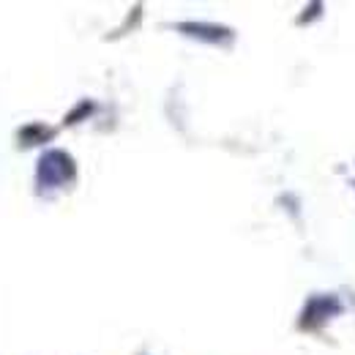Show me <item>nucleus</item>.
Returning <instances> with one entry per match:
<instances>
[{
	"label": "nucleus",
	"instance_id": "1",
	"mask_svg": "<svg viewBox=\"0 0 355 355\" xmlns=\"http://www.w3.org/2000/svg\"><path fill=\"white\" fill-rule=\"evenodd\" d=\"M74 178V162L63 150H49L39 159V186L42 189H58L71 183Z\"/></svg>",
	"mask_w": 355,
	"mask_h": 355
},
{
	"label": "nucleus",
	"instance_id": "2",
	"mask_svg": "<svg viewBox=\"0 0 355 355\" xmlns=\"http://www.w3.org/2000/svg\"><path fill=\"white\" fill-rule=\"evenodd\" d=\"M339 311V304L334 298H311L309 309L304 314V325H311V322H320V320H328L331 314Z\"/></svg>",
	"mask_w": 355,
	"mask_h": 355
},
{
	"label": "nucleus",
	"instance_id": "3",
	"mask_svg": "<svg viewBox=\"0 0 355 355\" xmlns=\"http://www.w3.org/2000/svg\"><path fill=\"white\" fill-rule=\"evenodd\" d=\"M180 31L191 33L194 39H202V42H227L230 39V31L214 28V25H180Z\"/></svg>",
	"mask_w": 355,
	"mask_h": 355
}]
</instances>
